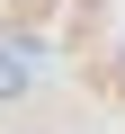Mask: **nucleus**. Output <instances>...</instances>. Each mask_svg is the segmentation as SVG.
Segmentation results:
<instances>
[{
	"instance_id": "1",
	"label": "nucleus",
	"mask_w": 125,
	"mask_h": 134,
	"mask_svg": "<svg viewBox=\"0 0 125 134\" xmlns=\"http://www.w3.org/2000/svg\"><path fill=\"white\" fill-rule=\"evenodd\" d=\"M27 81H36V63H27L18 45H0V107H9V98H27Z\"/></svg>"
}]
</instances>
